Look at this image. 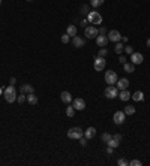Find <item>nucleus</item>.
<instances>
[{
    "label": "nucleus",
    "mask_w": 150,
    "mask_h": 166,
    "mask_svg": "<svg viewBox=\"0 0 150 166\" xmlns=\"http://www.w3.org/2000/svg\"><path fill=\"white\" fill-rule=\"evenodd\" d=\"M3 96H5V99H6V102L8 103H12V102H15L17 100V91H15V85H9V87H6L5 90H3Z\"/></svg>",
    "instance_id": "nucleus-1"
},
{
    "label": "nucleus",
    "mask_w": 150,
    "mask_h": 166,
    "mask_svg": "<svg viewBox=\"0 0 150 166\" xmlns=\"http://www.w3.org/2000/svg\"><path fill=\"white\" fill-rule=\"evenodd\" d=\"M87 19H89V22H90V24H93V26L102 24V17H101V14H99V12H96V11H92V12H89V15H87Z\"/></svg>",
    "instance_id": "nucleus-2"
},
{
    "label": "nucleus",
    "mask_w": 150,
    "mask_h": 166,
    "mask_svg": "<svg viewBox=\"0 0 150 166\" xmlns=\"http://www.w3.org/2000/svg\"><path fill=\"white\" fill-rule=\"evenodd\" d=\"M81 136H84V132L81 127H71L68 130V138L71 139H80Z\"/></svg>",
    "instance_id": "nucleus-3"
},
{
    "label": "nucleus",
    "mask_w": 150,
    "mask_h": 166,
    "mask_svg": "<svg viewBox=\"0 0 150 166\" xmlns=\"http://www.w3.org/2000/svg\"><path fill=\"white\" fill-rule=\"evenodd\" d=\"M119 96V88L114 85H108L105 88V97L107 99H116Z\"/></svg>",
    "instance_id": "nucleus-4"
},
{
    "label": "nucleus",
    "mask_w": 150,
    "mask_h": 166,
    "mask_svg": "<svg viewBox=\"0 0 150 166\" xmlns=\"http://www.w3.org/2000/svg\"><path fill=\"white\" fill-rule=\"evenodd\" d=\"M117 74L114 72V70H108V72H105V82L108 84V85H113V84H116L117 82Z\"/></svg>",
    "instance_id": "nucleus-5"
},
{
    "label": "nucleus",
    "mask_w": 150,
    "mask_h": 166,
    "mask_svg": "<svg viewBox=\"0 0 150 166\" xmlns=\"http://www.w3.org/2000/svg\"><path fill=\"white\" fill-rule=\"evenodd\" d=\"M93 67L95 70H98V72H102V70L105 69V58L104 57H96L95 58V63H93Z\"/></svg>",
    "instance_id": "nucleus-6"
},
{
    "label": "nucleus",
    "mask_w": 150,
    "mask_h": 166,
    "mask_svg": "<svg viewBox=\"0 0 150 166\" xmlns=\"http://www.w3.org/2000/svg\"><path fill=\"white\" fill-rule=\"evenodd\" d=\"M84 35L87 36V39H96V36L99 33H98V29L95 26H89V27L84 29Z\"/></svg>",
    "instance_id": "nucleus-7"
},
{
    "label": "nucleus",
    "mask_w": 150,
    "mask_h": 166,
    "mask_svg": "<svg viewBox=\"0 0 150 166\" xmlns=\"http://www.w3.org/2000/svg\"><path fill=\"white\" fill-rule=\"evenodd\" d=\"M113 120H114V123L116 124H123L125 123V120H126V114H125L123 111H117V112H114V117H113Z\"/></svg>",
    "instance_id": "nucleus-8"
},
{
    "label": "nucleus",
    "mask_w": 150,
    "mask_h": 166,
    "mask_svg": "<svg viewBox=\"0 0 150 166\" xmlns=\"http://www.w3.org/2000/svg\"><path fill=\"white\" fill-rule=\"evenodd\" d=\"M72 106L77 109V111H83V109H86V100L81 99V97H77V99L72 102Z\"/></svg>",
    "instance_id": "nucleus-9"
},
{
    "label": "nucleus",
    "mask_w": 150,
    "mask_h": 166,
    "mask_svg": "<svg viewBox=\"0 0 150 166\" xmlns=\"http://www.w3.org/2000/svg\"><path fill=\"white\" fill-rule=\"evenodd\" d=\"M143 60H144V57H143L141 53H132V54H131V63H134L135 66H137V64H141Z\"/></svg>",
    "instance_id": "nucleus-10"
},
{
    "label": "nucleus",
    "mask_w": 150,
    "mask_h": 166,
    "mask_svg": "<svg viewBox=\"0 0 150 166\" xmlns=\"http://www.w3.org/2000/svg\"><path fill=\"white\" fill-rule=\"evenodd\" d=\"M72 45L75 46V48H83V46L86 45V40L80 36H74L72 38Z\"/></svg>",
    "instance_id": "nucleus-11"
},
{
    "label": "nucleus",
    "mask_w": 150,
    "mask_h": 166,
    "mask_svg": "<svg viewBox=\"0 0 150 166\" xmlns=\"http://www.w3.org/2000/svg\"><path fill=\"white\" fill-rule=\"evenodd\" d=\"M117 88L119 90H128V87H129V79L128 78H120V79H117Z\"/></svg>",
    "instance_id": "nucleus-12"
},
{
    "label": "nucleus",
    "mask_w": 150,
    "mask_h": 166,
    "mask_svg": "<svg viewBox=\"0 0 150 166\" xmlns=\"http://www.w3.org/2000/svg\"><path fill=\"white\" fill-rule=\"evenodd\" d=\"M107 38H108V40H111V42H119V40H122V35H120L117 30H111Z\"/></svg>",
    "instance_id": "nucleus-13"
},
{
    "label": "nucleus",
    "mask_w": 150,
    "mask_h": 166,
    "mask_svg": "<svg viewBox=\"0 0 150 166\" xmlns=\"http://www.w3.org/2000/svg\"><path fill=\"white\" fill-rule=\"evenodd\" d=\"M108 42H110L108 38L104 36V35H98V36H96V43H98V46H107Z\"/></svg>",
    "instance_id": "nucleus-14"
},
{
    "label": "nucleus",
    "mask_w": 150,
    "mask_h": 166,
    "mask_svg": "<svg viewBox=\"0 0 150 166\" xmlns=\"http://www.w3.org/2000/svg\"><path fill=\"white\" fill-rule=\"evenodd\" d=\"M122 102H126V100H129L131 99V93L128 91V90H120V93H119V96H117Z\"/></svg>",
    "instance_id": "nucleus-15"
},
{
    "label": "nucleus",
    "mask_w": 150,
    "mask_h": 166,
    "mask_svg": "<svg viewBox=\"0 0 150 166\" xmlns=\"http://www.w3.org/2000/svg\"><path fill=\"white\" fill-rule=\"evenodd\" d=\"M60 99H62V102H63V103H71V102H72V96H71V93H69V91H62Z\"/></svg>",
    "instance_id": "nucleus-16"
},
{
    "label": "nucleus",
    "mask_w": 150,
    "mask_h": 166,
    "mask_svg": "<svg viewBox=\"0 0 150 166\" xmlns=\"http://www.w3.org/2000/svg\"><path fill=\"white\" fill-rule=\"evenodd\" d=\"M20 90H21V93H24V94H30V93H33V87H32L30 84H23Z\"/></svg>",
    "instance_id": "nucleus-17"
},
{
    "label": "nucleus",
    "mask_w": 150,
    "mask_h": 166,
    "mask_svg": "<svg viewBox=\"0 0 150 166\" xmlns=\"http://www.w3.org/2000/svg\"><path fill=\"white\" fill-rule=\"evenodd\" d=\"M84 136H86L87 139H92V138H95V136H96V129H95V127H89V129L84 132Z\"/></svg>",
    "instance_id": "nucleus-18"
},
{
    "label": "nucleus",
    "mask_w": 150,
    "mask_h": 166,
    "mask_svg": "<svg viewBox=\"0 0 150 166\" xmlns=\"http://www.w3.org/2000/svg\"><path fill=\"white\" fill-rule=\"evenodd\" d=\"M131 97L135 100V102H141L144 99V93L143 91H135L134 94H131Z\"/></svg>",
    "instance_id": "nucleus-19"
},
{
    "label": "nucleus",
    "mask_w": 150,
    "mask_h": 166,
    "mask_svg": "<svg viewBox=\"0 0 150 166\" xmlns=\"http://www.w3.org/2000/svg\"><path fill=\"white\" fill-rule=\"evenodd\" d=\"M123 69H125V72H128V74H132L134 72V70H135V64L134 63H125L123 64Z\"/></svg>",
    "instance_id": "nucleus-20"
},
{
    "label": "nucleus",
    "mask_w": 150,
    "mask_h": 166,
    "mask_svg": "<svg viewBox=\"0 0 150 166\" xmlns=\"http://www.w3.org/2000/svg\"><path fill=\"white\" fill-rule=\"evenodd\" d=\"M66 33L71 36V38H74V36H77V27H75L74 24H71V26H68V29H66Z\"/></svg>",
    "instance_id": "nucleus-21"
},
{
    "label": "nucleus",
    "mask_w": 150,
    "mask_h": 166,
    "mask_svg": "<svg viewBox=\"0 0 150 166\" xmlns=\"http://www.w3.org/2000/svg\"><path fill=\"white\" fill-rule=\"evenodd\" d=\"M27 102H29L30 105H36V103H38V96H35V93L27 94Z\"/></svg>",
    "instance_id": "nucleus-22"
},
{
    "label": "nucleus",
    "mask_w": 150,
    "mask_h": 166,
    "mask_svg": "<svg viewBox=\"0 0 150 166\" xmlns=\"http://www.w3.org/2000/svg\"><path fill=\"white\" fill-rule=\"evenodd\" d=\"M111 138H113V135H111V133H107V132L101 135V139H102V141L105 142V144H108V142L111 141Z\"/></svg>",
    "instance_id": "nucleus-23"
},
{
    "label": "nucleus",
    "mask_w": 150,
    "mask_h": 166,
    "mask_svg": "<svg viewBox=\"0 0 150 166\" xmlns=\"http://www.w3.org/2000/svg\"><path fill=\"white\" fill-rule=\"evenodd\" d=\"M123 50H125V46H123V43L117 42V43H116V46H114V51H116L117 54H122V53H123Z\"/></svg>",
    "instance_id": "nucleus-24"
},
{
    "label": "nucleus",
    "mask_w": 150,
    "mask_h": 166,
    "mask_svg": "<svg viewBox=\"0 0 150 166\" xmlns=\"http://www.w3.org/2000/svg\"><path fill=\"white\" fill-rule=\"evenodd\" d=\"M126 115H132V114H135V108L134 106H131V105H128L126 108H125V111H123Z\"/></svg>",
    "instance_id": "nucleus-25"
},
{
    "label": "nucleus",
    "mask_w": 150,
    "mask_h": 166,
    "mask_svg": "<svg viewBox=\"0 0 150 166\" xmlns=\"http://www.w3.org/2000/svg\"><path fill=\"white\" fill-rule=\"evenodd\" d=\"M104 2H105V0H90V5H92L93 8H98V6L104 5Z\"/></svg>",
    "instance_id": "nucleus-26"
},
{
    "label": "nucleus",
    "mask_w": 150,
    "mask_h": 166,
    "mask_svg": "<svg viewBox=\"0 0 150 166\" xmlns=\"http://www.w3.org/2000/svg\"><path fill=\"white\" fill-rule=\"evenodd\" d=\"M26 100H27V94H24V93H21L20 96L17 97V102H18V103H24Z\"/></svg>",
    "instance_id": "nucleus-27"
},
{
    "label": "nucleus",
    "mask_w": 150,
    "mask_h": 166,
    "mask_svg": "<svg viewBox=\"0 0 150 166\" xmlns=\"http://www.w3.org/2000/svg\"><path fill=\"white\" fill-rule=\"evenodd\" d=\"M107 145H110V147H113V148H117V147L120 145V142H119V141H116L114 138H111V141L108 142V144H107Z\"/></svg>",
    "instance_id": "nucleus-28"
},
{
    "label": "nucleus",
    "mask_w": 150,
    "mask_h": 166,
    "mask_svg": "<svg viewBox=\"0 0 150 166\" xmlns=\"http://www.w3.org/2000/svg\"><path fill=\"white\" fill-rule=\"evenodd\" d=\"M74 114H75V108L69 105V106L66 108V115H68V117H74Z\"/></svg>",
    "instance_id": "nucleus-29"
},
{
    "label": "nucleus",
    "mask_w": 150,
    "mask_h": 166,
    "mask_svg": "<svg viewBox=\"0 0 150 166\" xmlns=\"http://www.w3.org/2000/svg\"><path fill=\"white\" fill-rule=\"evenodd\" d=\"M69 39H71V36H69L68 33H66V35H63V36L60 38V40H62L63 43H68V42H69Z\"/></svg>",
    "instance_id": "nucleus-30"
},
{
    "label": "nucleus",
    "mask_w": 150,
    "mask_h": 166,
    "mask_svg": "<svg viewBox=\"0 0 150 166\" xmlns=\"http://www.w3.org/2000/svg\"><path fill=\"white\" fill-rule=\"evenodd\" d=\"M107 54H108V51H107V50L104 48V46H102V48L99 50V57H105Z\"/></svg>",
    "instance_id": "nucleus-31"
},
{
    "label": "nucleus",
    "mask_w": 150,
    "mask_h": 166,
    "mask_svg": "<svg viewBox=\"0 0 150 166\" xmlns=\"http://www.w3.org/2000/svg\"><path fill=\"white\" fill-rule=\"evenodd\" d=\"M129 165H131V166H141L143 163H141L140 160H137V159H134L132 162H129Z\"/></svg>",
    "instance_id": "nucleus-32"
},
{
    "label": "nucleus",
    "mask_w": 150,
    "mask_h": 166,
    "mask_svg": "<svg viewBox=\"0 0 150 166\" xmlns=\"http://www.w3.org/2000/svg\"><path fill=\"white\" fill-rule=\"evenodd\" d=\"M80 144H81L83 147L87 145V138H86V136H81V138H80Z\"/></svg>",
    "instance_id": "nucleus-33"
},
{
    "label": "nucleus",
    "mask_w": 150,
    "mask_h": 166,
    "mask_svg": "<svg viewBox=\"0 0 150 166\" xmlns=\"http://www.w3.org/2000/svg\"><path fill=\"white\" fill-rule=\"evenodd\" d=\"M125 51H126V54H132V53H134V50H132L131 45H126V46H125Z\"/></svg>",
    "instance_id": "nucleus-34"
},
{
    "label": "nucleus",
    "mask_w": 150,
    "mask_h": 166,
    "mask_svg": "<svg viewBox=\"0 0 150 166\" xmlns=\"http://www.w3.org/2000/svg\"><path fill=\"white\" fill-rule=\"evenodd\" d=\"M117 165H120V166H126V165H129L125 159H119V162H117Z\"/></svg>",
    "instance_id": "nucleus-35"
},
{
    "label": "nucleus",
    "mask_w": 150,
    "mask_h": 166,
    "mask_svg": "<svg viewBox=\"0 0 150 166\" xmlns=\"http://www.w3.org/2000/svg\"><path fill=\"white\" fill-rule=\"evenodd\" d=\"M113 138H114L116 141H119V142H122V139H123V136H122L120 133H116V135H113Z\"/></svg>",
    "instance_id": "nucleus-36"
},
{
    "label": "nucleus",
    "mask_w": 150,
    "mask_h": 166,
    "mask_svg": "<svg viewBox=\"0 0 150 166\" xmlns=\"http://www.w3.org/2000/svg\"><path fill=\"white\" fill-rule=\"evenodd\" d=\"M126 60H128V58L125 57V56H120V57H119V61H120L122 64H125V63H126Z\"/></svg>",
    "instance_id": "nucleus-37"
},
{
    "label": "nucleus",
    "mask_w": 150,
    "mask_h": 166,
    "mask_svg": "<svg viewBox=\"0 0 150 166\" xmlns=\"http://www.w3.org/2000/svg\"><path fill=\"white\" fill-rule=\"evenodd\" d=\"M98 33H99V35H105V33H107V29H105V27H101V29L98 30Z\"/></svg>",
    "instance_id": "nucleus-38"
},
{
    "label": "nucleus",
    "mask_w": 150,
    "mask_h": 166,
    "mask_svg": "<svg viewBox=\"0 0 150 166\" xmlns=\"http://www.w3.org/2000/svg\"><path fill=\"white\" fill-rule=\"evenodd\" d=\"M113 150H114V148L108 145V148H107V153H108V154H113Z\"/></svg>",
    "instance_id": "nucleus-39"
},
{
    "label": "nucleus",
    "mask_w": 150,
    "mask_h": 166,
    "mask_svg": "<svg viewBox=\"0 0 150 166\" xmlns=\"http://www.w3.org/2000/svg\"><path fill=\"white\" fill-rule=\"evenodd\" d=\"M15 82H17L15 78H11V85H15Z\"/></svg>",
    "instance_id": "nucleus-40"
},
{
    "label": "nucleus",
    "mask_w": 150,
    "mask_h": 166,
    "mask_svg": "<svg viewBox=\"0 0 150 166\" xmlns=\"http://www.w3.org/2000/svg\"><path fill=\"white\" fill-rule=\"evenodd\" d=\"M86 22H87V21H86V19H83V21H81V26H83V27H84V29H86Z\"/></svg>",
    "instance_id": "nucleus-41"
},
{
    "label": "nucleus",
    "mask_w": 150,
    "mask_h": 166,
    "mask_svg": "<svg viewBox=\"0 0 150 166\" xmlns=\"http://www.w3.org/2000/svg\"><path fill=\"white\" fill-rule=\"evenodd\" d=\"M147 48H150V38L147 39Z\"/></svg>",
    "instance_id": "nucleus-42"
},
{
    "label": "nucleus",
    "mask_w": 150,
    "mask_h": 166,
    "mask_svg": "<svg viewBox=\"0 0 150 166\" xmlns=\"http://www.w3.org/2000/svg\"><path fill=\"white\" fill-rule=\"evenodd\" d=\"M2 94H3V88H2V87H0V96H2Z\"/></svg>",
    "instance_id": "nucleus-43"
},
{
    "label": "nucleus",
    "mask_w": 150,
    "mask_h": 166,
    "mask_svg": "<svg viewBox=\"0 0 150 166\" xmlns=\"http://www.w3.org/2000/svg\"><path fill=\"white\" fill-rule=\"evenodd\" d=\"M27 2H33V0H27Z\"/></svg>",
    "instance_id": "nucleus-44"
},
{
    "label": "nucleus",
    "mask_w": 150,
    "mask_h": 166,
    "mask_svg": "<svg viewBox=\"0 0 150 166\" xmlns=\"http://www.w3.org/2000/svg\"><path fill=\"white\" fill-rule=\"evenodd\" d=\"M0 5H2V0H0Z\"/></svg>",
    "instance_id": "nucleus-45"
}]
</instances>
